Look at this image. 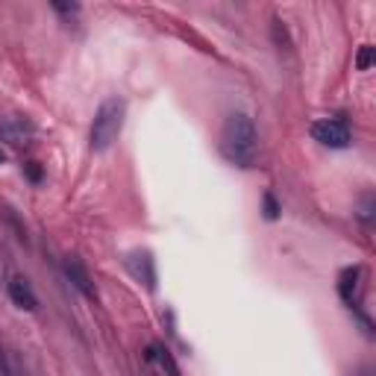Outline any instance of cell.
<instances>
[{"instance_id":"1","label":"cell","mask_w":376,"mask_h":376,"mask_svg":"<svg viewBox=\"0 0 376 376\" xmlns=\"http://www.w3.org/2000/svg\"><path fill=\"white\" fill-rule=\"evenodd\" d=\"M221 153L238 168H250L259 156V132L253 118L244 112H233L221 130Z\"/></svg>"},{"instance_id":"2","label":"cell","mask_w":376,"mask_h":376,"mask_svg":"<svg viewBox=\"0 0 376 376\" xmlns=\"http://www.w3.org/2000/svg\"><path fill=\"white\" fill-rule=\"evenodd\" d=\"M124 118H127V103L120 97H106L91 120V132H88V144L94 153H103L118 141L120 130H124Z\"/></svg>"},{"instance_id":"3","label":"cell","mask_w":376,"mask_h":376,"mask_svg":"<svg viewBox=\"0 0 376 376\" xmlns=\"http://www.w3.org/2000/svg\"><path fill=\"white\" fill-rule=\"evenodd\" d=\"M312 139L324 147H335V150H341V147L350 144V130L341 118H320L312 124Z\"/></svg>"},{"instance_id":"4","label":"cell","mask_w":376,"mask_h":376,"mask_svg":"<svg viewBox=\"0 0 376 376\" xmlns=\"http://www.w3.org/2000/svg\"><path fill=\"white\" fill-rule=\"evenodd\" d=\"M33 136H36V127L30 118H21V115L0 118V141H6L12 147H24L33 141Z\"/></svg>"},{"instance_id":"5","label":"cell","mask_w":376,"mask_h":376,"mask_svg":"<svg viewBox=\"0 0 376 376\" xmlns=\"http://www.w3.org/2000/svg\"><path fill=\"white\" fill-rule=\"evenodd\" d=\"M65 276L71 279V285L83 294L86 300H97V288H94V279H91V274H88V267L79 262L77 256H68L65 259Z\"/></svg>"},{"instance_id":"6","label":"cell","mask_w":376,"mask_h":376,"mask_svg":"<svg viewBox=\"0 0 376 376\" xmlns=\"http://www.w3.org/2000/svg\"><path fill=\"white\" fill-rule=\"evenodd\" d=\"M9 297H12V303H15L18 308H24V312H36V308H38L36 291L30 288V282L21 279V276L9 279Z\"/></svg>"},{"instance_id":"7","label":"cell","mask_w":376,"mask_h":376,"mask_svg":"<svg viewBox=\"0 0 376 376\" xmlns=\"http://www.w3.org/2000/svg\"><path fill=\"white\" fill-rule=\"evenodd\" d=\"M139 259H141V265H136V262H130V267H132V274H136L147 288H153L156 285V274H153V259H150V253H139Z\"/></svg>"},{"instance_id":"8","label":"cell","mask_w":376,"mask_h":376,"mask_svg":"<svg viewBox=\"0 0 376 376\" xmlns=\"http://www.w3.org/2000/svg\"><path fill=\"white\" fill-rule=\"evenodd\" d=\"M359 267H347V271L341 274V282H338V291H341V297L347 300V303H353V297H356V288H359Z\"/></svg>"},{"instance_id":"9","label":"cell","mask_w":376,"mask_h":376,"mask_svg":"<svg viewBox=\"0 0 376 376\" xmlns=\"http://www.w3.org/2000/svg\"><path fill=\"white\" fill-rule=\"evenodd\" d=\"M373 56H376V50H373L370 45H365V47L359 50V56H356V68H359V71H368L370 65H373Z\"/></svg>"},{"instance_id":"10","label":"cell","mask_w":376,"mask_h":376,"mask_svg":"<svg viewBox=\"0 0 376 376\" xmlns=\"http://www.w3.org/2000/svg\"><path fill=\"white\" fill-rule=\"evenodd\" d=\"M156 353H159V361H162V368L168 370V376H180V370H177V365H173V359H171L168 350H156Z\"/></svg>"},{"instance_id":"11","label":"cell","mask_w":376,"mask_h":376,"mask_svg":"<svg viewBox=\"0 0 376 376\" xmlns=\"http://www.w3.org/2000/svg\"><path fill=\"white\" fill-rule=\"evenodd\" d=\"M265 209H267L265 214H267V218H271V221H274V218H276V214H279V212H276V203H274V197H271V194H267V197H265Z\"/></svg>"},{"instance_id":"12","label":"cell","mask_w":376,"mask_h":376,"mask_svg":"<svg viewBox=\"0 0 376 376\" xmlns=\"http://www.w3.org/2000/svg\"><path fill=\"white\" fill-rule=\"evenodd\" d=\"M30 177H33V180H38V177H42V171H38L36 165H30Z\"/></svg>"},{"instance_id":"13","label":"cell","mask_w":376,"mask_h":376,"mask_svg":"<svg viewBox=\"0 0 376 376\" xmlns=\"http://www.w3.org/2000/svg\"><path fill=\"white\" fill-rule=\"evenodd\" d=\"M3 162H6V153H3V150H0V165H3Z\"/></svg>"}]
</instances>
